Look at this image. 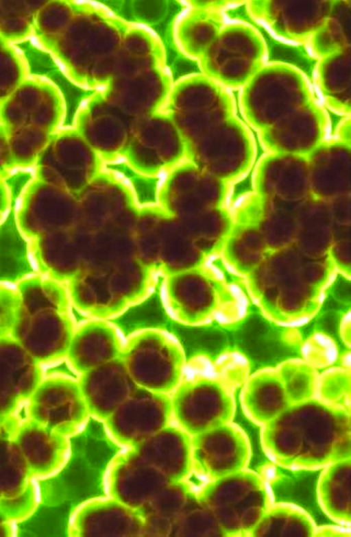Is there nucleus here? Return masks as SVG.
Here are the masks:
<instances>
[{"mask_svg":"<svg viewBox=\"0 0 351 537\" xmlns=\"http://www.w3.org/2000/svg\"><path fill=\"white\" fill-rule=\"evenodd\" d=\"M16 287L19 305L11 336L40 364L66 358L77 325L67 283L36 273Z\"/></svg>","mask_w":351,"mask_h":537,"instance_id":"1","label":"nucleus"},{"mask_svg":"<svg viewBox=\"0 0 351 537\" xmlns=\"http://www.w3.org/2000/svg\"><path fill=\"white\" fill-rule=\"evenodd\" d=\"M162 304L169 316L187 326L219 321L239 286L228 283L223 272L206 259L194 268L162 275Z\"/></svg>","mask_w":351,"mask_h":537,"instance_id":"2","label":"nucleus"},{"mask_svg":"<svg viewBox=\"0 0 351 537\" xmlns=\"http://www.w3.org/2000/svg\"><path fill=\"white\" fill-rule=\"evenodd\" d=\"M162 274L154 266L135 273L106 276L79 271L68 282L72 305L90 319L110 320L141 303L154 291Z\"/></svg>","mask_w":351,"mask_h":537,"instance_id":"3","label":"nucleus"},{"mask_svg":"<svg viewBox=\"0 0 351 537\" xmlns=\"http://www.w3.org/2000/svg\"><path fill=\"white\" fill-rule=\"evenodd\" d=\"M234 392L216 376L213 362L195 357L170 394L173 421L191 436L220 425L222 410L234 411Z\"/></svg>","mask_w":351,"mask_h":537,"instance_id":"4","label":"nucleus"},{"mask_svg":"<svg viewBox=\"0 0 351 537\" xmlns=\"http://www.w3.org/2000/svg\"><path fill=\"white\" fill-rule=\"evenodd\" d=\"M121 359L138 387L168 395L184 377L187 364L178 339L155 327L139 329L125 337Z\"/></svg>","mask_w":351,"mask_h":537,"instance_id":"5","label":"nucleus"},{"mask_svg":"<svg viewBox=\"0 0 351 537\" xmlns=\"http://www.w3.org/2000/svg\"><path fill=\"white\" fill-rule=\"evenodd\" d=\"M170 395L136 387L104 422L117 445L132 448L173 423Z\"/></svg>","mask_w":351,"mask_h":537,"instance_id":"6","label":"nucleus"},{"mask_svg":"<svg viewBox=\"0 0 351 537\" xmlns=\"http://www.w3.org/2000/svg\"><path fill=\"white\" fill-rule=\"evenodd\" d=\"M28 401L34 414L49 418L51 431L67 438L80 433L90 418L77 379L69 376L42 380Z\"/></svg>","mask_w":351,"mask_h":537,"instance_id":"7","label":"nucleus"},{"mask_svg":"<svg viewBox=\"0 0 351 537\" xmlns=\"http://www.w3.org/2000/svg\"><path fill=\"white\" fill-rule=\"evenodd\" d=\"M144 523L138 509L108 495L90 498L71 514L68 532L74 537H142Z\"/></svg>","mask_w":351,"mask_h":537,"instance_id":"8","label":"nucleus"},{"mask_svg":"<svg viewBox=\"0 0 351 537\" xmlns=\"http://www.w3.org/2000/svg\"><path fill=\"white\" fill-rule=\"evenodd\" d=\"M169 482L133 448H123L108 464L103 485L106 495L141 508Z\"/></svg>","mask_w":351,"mask_h":537,"instance_id":"9","label":"nucleus"},{"mask_svg":"<svg viewBox=\"0 0 351 537\" xmlns=\"http://www.w3.org/2000/svg\"><path fill=\"white\" fill-rule=\"evenodd\" d=\"M173 171L143 168L122 155L105 158L100 165L101 173L121 186L141 211L165 210L164 194Z\"/></svg>","mask_w":351,"mask_h":537,"instance_id":"10","label":"nucleus"},{"mask_svg":"<svg viewBox=\"0 0 351 537\" xmlns=\"http://www.w3.org/2000/svg\"><path fill=\"white\" fill-rule=\"evenodd\" d=\"M125 337L109 320L90 319L76 325L66 359L78 375L121 358Z\"/></svg>","mask_w":351,"mask_h":537,"instance_id":"11","label":"nucleus"},{"mask_svg":"<svg viewBox=\"0 0 351 537\" xmlns=\"http://www.w3.org/2000/svg\"><path fill=\"white\" fill-rule=\"evenodd\" d=\"M77 380L90 417L102 423L137 387L121 358L78 375Z\"/></svg>","mask_w":351,"mask_h":537,"instance_id":"12","label":"nucleus"},{"mask_svg":"<svg viewBox=\"0 0 351 537\" xmlns=\"http://www.w3.org/2000/svg\"><path fill=\"white\" fill-rule=\"evenodd\" d=\"M42 380L40 363L11 336L0 338V412L28 400Z\"/></svg>","mask_w":351,"mask_h":537,"instance_id":"13","label":"nucleus"},{"mask_svg":"<svg viewBox=\"0 0 351 537\" xmlns=\"http://www.w3.org/2000/svg\"><path fill=\"white\" fill-rule=\"evenodd\" d=\"M132 448L170 482L185 481L193 472L191 436L176 423Z\"/></svg>","mask_w":351,"mask_h":537,"instance_id":"14","label":"nucleus"},{"mask_svg":"<svg viewBox=\"0 0 351 537\" xmlns=\"http://www.w3.org/2000/svg\"><path fill=\"white\" fill-rule=\"evenodd\" d=\"M10 206L0 221V284H17L36 273L33 247L19 222L20 199L10 197Z\"/></svg>","mask_w":351,"mask_h":537,"instance_id":"15","label":"nucleus"},{"mask_svg":"<svg viewBox=\"0 0 351 537\" xmlns=\"http://www.w3.org/2000/svg\"><path fill=\"white\" fill-rule=\"evenodd\" d=\"M193 494L186 480L169 482L163 486L138 509L143 519V536H170Z\"/></svg>","mask_w":351,"mask_h":537,"instance_id":"16","label":"nucleus"},{"mask_svg":"<svg viewBox=\"0 0 351 537\" xmlns=\"http://www.w3.org/2000/svg\"><path fill=\"white\" fill-rule=\"evenodd\" d=\"M243 385L241 401L246 412L267 408L280 414L290 405L276 366L256 371Z\"/></svg>","mask_w":351,"mask_h":537,"instance_id":"17","label":"nucleus"},{"mask_svg":"<svg viewBox=\"0 0 351 537\" xmlns=\"http://www.w3.org/2000/svg\"><path fill=\"white\" fill-rule=\"evenodd\" d=\"M276 368L290 405L316 397L319 373L305 360L289 359Z\"/></svg>","mask_w":351,"mask_h":537,"instance_id":"18","label":"nucleus"},{"mask_svg":"<svg viewBox=\"0 0 351 537\" xmlns=\"http://www.w3.org/2000/svg\"><path fill=\"white\" fill-rule=\"evenodd\" d=\"M350 369L330 367L319 374L315 397L347 409L346 401L350 403Z\"/></svg>","mask_w":351,"mask_h":537,"instance_id":"19","label":"nucleus"},{"mask_svg":"<svg viewBox=\"0 0 351 537\" xmlns=\"http://www.w3.org/2000/svg\"><path fill=\"white\" fill-rule=\"evenodd\" d=\"M213 515L197 499L195 493L176 521L170 536H205L211 532Z\"/></svg>","mask_w":351,"mask_h":537,"instance_id":"20","label":"nucleus"},{"mask_svg":"<svg viewBox=\"0 0 351 537\" xmlns=\"http://www.w3.org/2000/svg\"><path fill=\"white\" fill-rule=\"evenodd\" d=\"M213 369L216 376L233 390L245 382L250 371L247 359L237 351L222 353L213 362Z\"/></svg>","mask_w":351,"mask_h":537,"instance_id":"21","label":"nucleus"},{"mask_svg":"<svg viewBox=\"0 0 351 537\" xmlns=\"http://www.w3.org/2000/svg\"><path fill=\"white\" fill-rule=\"evenodd\" d=\"M302 359L315 369H325L337 359L338 351L334 340L322 332H315L303 342Z\"/></svg>","mask_w":351,"mask_h":537,"instance_id":"22","label":"nucleus"},{"mask_svg":"<svg viewBox=\"0 0 351 537\" xmlns=\"http://www.w3.org/2000/svg\"><path fill=\"white\" fill-rule=\"evenodd\" d=\"M19 305V295L16 287L0 284V338L11 336Z\"/></svg>","mask_w":351,"mask_h":537,"instance_id":"23","label":"nucleus"},{"mask_svg":"<svg viewBox=\"0 0 351 537\" xmlns=\"http://www.w3.org/2000/svg\"><path fill=\"white\" fill-rule=\"evenodd\" d=\"M350 311L342 319L340 326V334L343 342L350 347Z\"/></svg>","mask_w":351,"mask_h":537,"instance_id":"24","label":"nucleus"},{"mask_svg":"<svg viewBox=\"0 0 351 537\" xmlns=\"http://www.w3.org/2000/svg\"><path fill=\"white\" fill-rule=\"evenodd\" d=\"M350 352L348 351L347 353H344L341 358V365L343 367L350 369Z\"/></svg>","mask_w":351,"mask_h":537,"instance_id":"25","label":"nucleus"}]
</instances>
